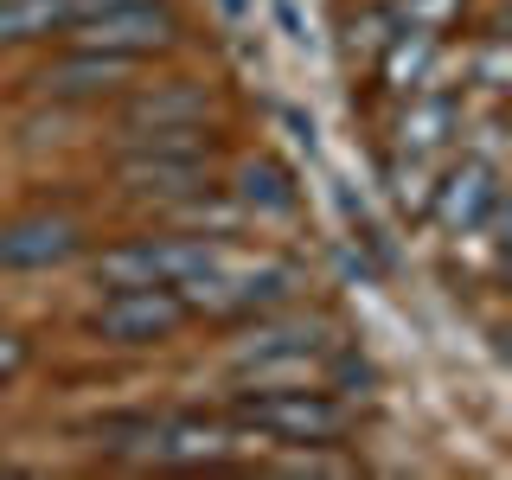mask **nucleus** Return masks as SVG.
Here are the masks:
<instances>
[{"mask_svg":"<svg viewBox=\"0 0 512 480\" xmlns=\"http://www.w3.org/2000/svg\"><path fill=\"white\" fill-rule=\"evenodd\" d=\"M231 423L282 448H340L352 436V404L327 384H244L231 397Z\"/></svg>","mask_w":512,"mask_h":480,"instance_id":"f257e3e1","label":"nucleus"},{"mask_svg":"<svg viewBox=\"0 0 512 480\" xmlns=\"http://www.w3.org/2000/svg\"><path fill=\"white\" fill-rule=\"evenodd\" d=\"M218 256L224 250L212 237H128V244L96 256L90 276H96V288H186Z\"/></svg>","mask_w":512,"mask_h":480,"instance_id":"f03ea898","label":"nucleus"},{"mask_svg":"<svg viewBox=\"0 0 512 480\" xmlns=\"http://www.w3.org/2000/svg\"><path fill=\"white\" fill-rule=\"evenodd\" d=\"M301 288V269L288 263H218L205 269V276H192L180 295L192 314H212V320H256L269 308H288Z\"/></svg>","mask_w":512,"mask_h":480,"instance_id":"7ed1b4c3","label":"nucleus"},{"mask_svg":"<svg viewBox=\"0 0 512 480\" xmlns=\"http://www.w3.org/2000/svg\"><path fill=\"white\" fill-rule=\"evenodd\" d=\"M186 320H192V308L180 288H109L90 314V333L103 346L135 352V346H167Z\"/></svg>","mask_w":512,"mask_h":480,"instance_id":"20e7f679","label":"nucleus"},{"mask_svg":"<svg viewBox=\"0 0 512 480\" xmlns=\"http://www.w3.org/2000/svg\"><path fill=\"white\" fill-rule=\"evenodd\" d=\"M64 39L90 45V52H116V58H154V52H173L186 39V26L167 0H135V7H109V13H90V20H71Z\"/></svg>","mask_w":512,"mask_h":480,"instance_id":"39448f33","label":"nucleus"},{"mask_svg":"<svg viewBox=\"0 0 512 480\" xmlns=\"http://www.w3.org/2000/svg\"><path fill=\"white\" fill-rule=\"evenodd\" d=\"M218 154H180V148H148V141H122L116 154V186L141 205H173L212 186Z\"/></svg>","mask_w":512,"mask_h":480,"instance_id":"423d86ee","label":"nucleus"},{"mask_svg":"<svg viewBox=\"0 0 512 480\" xmlns=\"http://www.w3.org/2000/svg\"><path fill=\"white\" fill-rule=\"evenodd\" d=\"M500 199H506V186H500V167H493V160H480V154H461L455 167H442V173H436V186H429V205H423V218H436L448 237H474Z\"/></svg>","mask_w":512,"mask_h":480,"instance_id":"0eeeda50","label":"nucleus"},{"mask_svg":"<svg viewBox=\"0 0 512 480\" xmlns=\"http://www.w3.org/2000/svg\"><path fill=\"white\" fill-rule=\"evenodd\" d=\"M141 58H116V52H90V45H64L32 84L52 103H109V96L135 90Z\"/></svg>","mask_w":512,"mask_h":480,"instance_id":"6e6552de","label":"nucleus"},{"mask_svg":"<svg viewBox=\"0 0 512 480\" xmlns=\"http://www.w3.org/2000/svg\"><path fill=\"white\" fill-rule=\"evenodd\" d=\"M84 256V224L64 212H26L13 224H0V269H58Z\"/></svg>","mask_w":512,"mask_h":480,"instance_id":"1a4fd4ad","label":"nucleus"},{"mask_svg":"<svg viewBox=\"0 0 512 480\" xmlns=\"http://www.w3.org/2000/svg\"><path fill=\"white\" fill-rule=\"evenodd\" d=\"M237 455V423H224V416H160V455L167 468H224V461Z\"/></svg>","mask_w":512,"mask_h":480,"instance_id":"9d476101","label":"nucleus"},{"mask_svg":"<svg viewBox=\"0 0 512 480\" xmlns=\"http://www.w3.org/2000/svg\"><path fill=\"white\" fill-rule=\"evenodd\" d=\"M212 116V96L199 84H141L122 90V135H148V128H180V122H205Z\"/></svg>","mask_w":512,"mask_h":480,"instance_id":"9b49d317","label":"nucleus"},{"mask_svg":"<svg viewBox=\"0 0 512 480\" xmlns=\"http://www.w3.org/2000/svg\"><path fill=\"white\" fill-rule=\"evenodd\" d=\"M461 135V96L448 90H410L404 116H397V154H442Z\"/></svg>","mask_w":512,"mask_h":480,"instance_id":"f8f14e48","label":"nucleus"},{"mask_svg":"<svg viewBox=\"0 0 512 480\" xmlns=\"http://www.w3.org/2000/svg\"><path fill=\"white\" fill-rule=\"evenodd\" d=\"M372 64H378V84L391 90V96H410V90H423L429 77H436V64H442V32L397 26Z\"/></svg>","mask_w":512,"mask_h":480,"instance_id":"ddd939ff","label":"nucleus"},{"mask_svg":"<svg viewBox=\"0 0 512 480\" xmlns=\"http://www.w3.org/2000/svg\"><path fill=\"white\" fill-rule=\"evenodd\" d=\"M231 199L244 205V212H256V218H295V212H301L295 173H288L282 160H269V154H256V160H244V167H237Z\"/></svg>","mask_w":512,"mask_h":480,"instance_id":"4468645a","label":"nucleus"},{"mask_svg":"<svg viewBox=\"0 0 512 480\" xmlns=\"http://www.w3.org/2000/svg\"><path fill=\"white\" fill-rule=\"evenodd\" d=\"M84 436H90L96 455H109V461H154L160 455V416L116 410V416H96Z\"/></svg>","mask_w":512,"mask_h":480,"instance_id":"2eb2a0df","label":"nucleus"},{"mask_svg":"<svg viewBox=\"0 0 512 480\" xmlns=\"http://www.w3.org/2000/svg\"><path fill=\"white\" fill-rule=\"evenodd\" d=\"M71 26L64 0H0V52H20V45H39L52 32Z\"/></svg>","mask_w":512,"mask_h":480,"instance_id":"dca6fc26","label":"nucleus"},{"mask_svg":"<svg viewBox=\"0 0 512 480\" xmlns=\"http://www.w3.org/2000/svg\"><path fill=\"white\" fill-rule=\"evenodd\" d=\"M384 180H391V199L404 205L410 218H423V205H429V186H436V173H429V154H391Z\"/></svg>","mask_w":512,"mask_h":480,"instance_id":"f3484780","label":"nucleus"},{"mask_svg":"<svg viewBox=\"0 0 512 480\" xmlns=\"http://www.w3.org/2000/svg\"><path fill=\"white\" fill-rule=\"evenodd\" d=\"M391 32H397V13H391V7H365V13H352V20H346V58H378Z\"/></svg>","mask_w":512,"mask_h":480,"instance_id":"a211bd4d","label":"nucleus"},{"mask_svg":"<svg viewBox=\"0 0 512 480\" xmlns=\"http://www.w3.org/2000/svg\"><path fill=\"white\" fill-rule=\"evenodd\" d=\"M397 13V26H423V32H448L468 13V0H384Z\"/></svg>","mask_w":512,"mask_h":480,"instance_id":"6ab92c4d","label":"nucleus"},{"mask_svg":"<svg viewBox=\"0 0 512 480\" xmlns=\"http://www.w3.org/2000/svg\"><path fill=\"white\" fill-rule=\"evenodd\" d=\"M282 474H352L346 455H327V448H288Z\"/></svg>","mask_w":512,"mask_h":480,"instance_id":"aec40b11","label":"nucleus"},{"mask_svg":"<svg viewBox=\"0 0 512 480\" xmlns=\"http://www.w3.org/2000/svg\"><path fill=\"white\" fill-rule=\"evenodd\" d=\"M474 84H480V90H493V96L506 90V39H500V32L480 45V58H474Z\"/></svg>","mask_w":512,"mask_h":480,"instance_id":"412c9836","label":"nucleus"},{"mask_svg":"<svg viewBox=\"0 0 512 480\" xmlns=\"http://www.w3.org/2000/svg\"><path fill=\"white\" fill-rule=\"evenodd\" d=\"M26 365H32V340L20 327H0V384H13Z\"/></svg>","mask_w":512,"mask_h":480,"instance_id":"4be33fe9","label":"nucleus"},{"mask_svg":"<svg viewBox=\"0 0 512 480\" xmlns=\"http://www.w3.org/2000/svg\"><path fill=\"white\" fill-rule=\"evenodd\" d=\"M109 7H135V0H64L71 20H90V13H109Z\"/></svg>","mask_w":512,"mask_h":480,"instance_id":"5701e85b","label":"nucleus"},{"mask_svg":"<svg viewBox=\"0 0 512 480\" xmlns=\"http://www.w3.org/2000/svg\"><path fill=\"white\" fill-rule=\"evenodd\" d=\"M224 13H244V0H224Z\"/></svg>","mask_w":512,"mask_h":480,"instance_id":"b1692460","label":"nucleus"}]
</instances>
